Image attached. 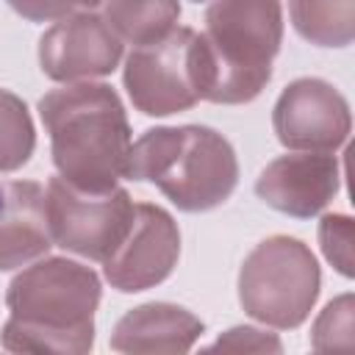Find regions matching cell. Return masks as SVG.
I'll return each mask as SVG.
<instances>
[{
    "label": "cell",
    "instance_id": "cell-3",
    "mask_svg": "<svg viewBox=\"0 0 355 355\" xmlns=\"http://www.w3.org/2000/svg\"><path fill=\"white\" fill-rule=\"evenodd\" d=\"M125 178L153 183L178 211L202 214L236 191L239 158L233 144L208 125H161L130 144Z\"/></svg>",
    "mask_w": 355,
    "mask_h": 355
},
{
    "label": "cell",
    "instance_id": "cell-4",
    "mask_svg": "<svg viewBox=\"0 0 355 355\" xmlns=\"http://www.w3.org/2000/svg\"><path fill=\"white\" fill-rule=\"evenodd\" d=\"M202 42L214 83L208 103H252L272 80V64L283 42V6L266 0L211 3L205 8Z\"/></svg>",
    "mask_w": 355,
    "mask_h": 355
},
{
    "label": "cell",
    "instance_id": "cell-7",
    "mask_svg": "<svg viewBox=\"0 0 355 355\" xmlns=\"http://www.w3.org/2000/svg\"><path fill=\"white\" fill-rule=\"evenodd\" d=\"M133 200L125 189L89 194L58 175L44 186V211L53 244L89 261H108L130 230Z\"/></svg>",
    "mask_w": 355,
    "mask_h": 355
},
{
    "label": "cell",
    "instance_id": "cell-1",
    "mask_svg": "<svg viewBox=\"0 0 355 355\" xmlns=\"http://www.w3.org/2000/svg\"><path fill=\"white\" fill-rule=\"evenodd\" d=\"M100 277L72 258H39L6 288L0 344L11 355H92Z\"/></svg>",
    "mask_w": 355,
    "mask_h": 355
},
{
    "label": "cell",
    "instance_id": "cell-8",
    "mask_svg": "<svg viewBox=\"0 0 355 355\" xmlns=\"http://www.w3.org/2000/svg\"><path fill=\"white\" fill-rule=\"evenodd\" d=\"M122 47L97 6H75L39 36V67L64 86L86 83L111 75L122 61Z\"/></svg>",
    "mask_w": 355,
    "mask_h": 355
},
{
    "label": "cell",
    "instance_id": "cell-17",
    "mask_svg": "<svg viewBox=\"0 0 355 355\" xmlns=\"http://www.w3.org/2000/svg\"><path fill=\"white\" fill-rule=\"evenodd\" d=\"M355 300L349 291L333 297L311 327L313 355H355Z\"/></svg>",
    "mask_w": 355,
    "mask_h": 355
},
{
    "label": "cell",
    "instance_id": "cell-10",
    "mask_svg": "<svg viewBox=\"0 0 355 355\" xmlns=\"http://www.w3.org/2000/svg\"><path fill=\"white\" fill-rule=\"evenodd\" d=\"M180 258V230L172 214L155 202H136L122 244L103 261V277L122 294L147 291L164 283Z\"/></svg>",
    "mask_w": 355,
    "mask_h": 355
},
{
    "label": "cell",
    "instance_id": "cell-6",
    "mask_svg": "<svg viewBox=\"0 0 355 355\" xmlns=\"http://www.w3.org/2000/svg\"><path fill=\"white\" fill-rule=\"evenodd\" d=\"M125 92L144 116H169L194 108L214 83L211 58L189 25H175L166 36L133 47L122 69Z\"/></svg>",
    "mask_w": 355,
    "mask_h": 355
},
{
    "label": "cell",
    "instance_id": "cell-11",
    "mask_svg": "<svg viewBox=\"0 0 355 355\" xmlns=\"http://www.w3.org/2000/svg\"><path fill=\"white\" fill-rule=\"evenodd\" d=\"M341 189V169L333 153H286L269 161L258 180L255 194L275 211L311 219L322 214Z\"/></svg>",
    "mask_w": 355,
    "mask_h": 355
},
{
    "label": "cell",
    "instance_id": "cell-13",
    "mask_svg": "<svg viewBox=\"0 0 355 355\" xmlns=\"http://www.w3.org/2000/svg\"><path fill=\"white\" fill-rule=\"evenodd\" d=\"M53 247L44 186L36 180H0V272L28 266Z\"/></svg>",
    "mask_w": 355,
    "mask_h": 355
},
{
    "label": "cell",
    "instance_id": "cell-5",
    "mask_svg": "<svg viewBox=\"0 0 355 355\" xmlns=\"http://www.w3.org/2000/svg\"><path fill=\"white\" fill-rule=\"evenodd\" d=\"M322 291V269L311 247L294 236L258 241L239 269V302L247 316L275 330H297Z\"/></svg>",
    "mask_w": 355,
    "mask_h": 355
},
{
    "label": "cell",
    "instance_id": "cell-12",
    "mask_svg": "<svg viewBox=\"0 0 355 355\" xmlns=\"http://www.w3.org/2000/svg\"><path fill=\"white\" fill-rule=\"evenodd\" d=\"M202 333V319L189 308L144 302L116 319L108 344L116 355H189Z\"/></svg>",
    "mask_w": 355,
    "mask_h": 355
},
{
    "label": "cell",
    "instance_id": "cell-19",
    "mask_svg": "<svg viewBox=\"0 0 355 355\" xmlns=\"http://www.w3.org/2000/svg\"><path fill=\"white\" fill-rule=\"evenodd\" d=\"M319 247L333 269L344 277H352V219L347 214H324L319 219Z\"/></svg>",
    "mask_w": 355,
    "mask_h": 355
},
{
    "label": "cell",
    "instance_id": "cell-2",
    "mask_svg": "<svg viewBox=\"0 0 355 355\" xmlns=\"http://www.w3.org/2000/svg\"><path fill=\"white\" fill-rule=\"evenodd\" d=\"M55 172L69 186L103 194L125 178L130 155L128 111L108 83H67L39 100Z\"/></svg>",
    "mask_w": 355,
    "mask_h": 355
},
{
    "label": "cell",
    "instance_id": "cell-16",
    "mask_svg": "<svg viewBox=\"0 0 355 355\" xmlns=\"http://www.w3.org/2000/svg\"><path fill=\"white\" fill-rule=\"evenodd\" d=\"M36 150V128L25 100L0 89V172L22 169Z\"/></svg>",
    "mask_w": 355,
    "mask_h": 355
},
{
    "label": "cell",
    "instance_id": "cell-9",
    "mask_svg": "<svg viewBox=\"0 0 355 355\" xmlns=\"http://www.w3.org/2000/svg\"><path fill=\"white\" fill-rule=\"evenodd\" d=\"M272 130L291 153H333L352 130L349 103L322 78H297L272 108Z\"/></svg>",
    "mask_w": 355,
    "mask_h": 355
},
{
    "label": "cell",
    "instance_id": "cell-14",
    "mask_svg": "<svg viewBox=\"0 0 355 355\" xmlns=\"http://www.w3.org/2000/svg\"><path fill=\"white\" fill-rule=\"evenodd\" d=\"M111 31L133 47L150 44L166 36L180 19V3L147 0V3H103L97 6Z\"/></svg>",
    "mask_w": 355,
    "mask_h": 355
},
{
    "label": "cell",
    "instance_id": "cell-20",
    "mask_svg": "<svg viewBox=\"0 0 355 355\" xmlns=\"http://www.w3.org/2000/svg\"><path fill=\"white\" fill-rule=\"evenodd\" d=\"M19 14H25V17H31V19H42V17H47V19H61V17H67L75 6H14Z\"/></svg>",
    "mask_w": 355,
    "mask_h": 355
},
{
    "label": "cell",
    "instance_id": "cell-15",
    "mask_svg": "<svg viewBox=\"0 0 355 355\" xmlns=\"http://www.w3.org/2000/svg\"><path fill=\"white\" fill-rule=\"evenodd\" d=\"M294 31L319 47H347L355 36V3H291Z\"/></svg>",
    "mask_w": 355,
    "mask_h": 355
},
{
    "label": "cell",
    "instance_id": "cell-18",
    "mask_svg": "<svg viewBox=\"0 0 355 355\" xmlns=\"http://www.w3.org/2000/svg\"><path fill=\"white\" fill-rule=\"evenodd\" d=\"M194 355H286L277 333L255 324H233Z\"/></svg>",
    "mask_w": 355,
    "mask_h": 355
}]
</instances>
